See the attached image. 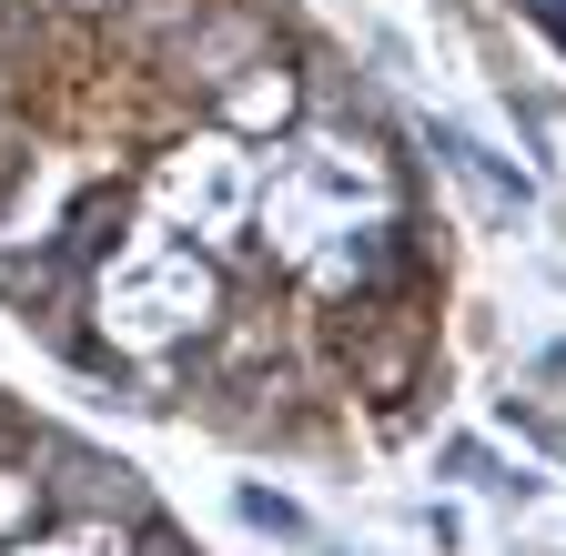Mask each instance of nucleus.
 <instances>
[{"label":"nucleus","instance_id":"1","mask_svg":"<svg viewBox=\"0 0 566 556\" xmlns=\"http://www.w3.org/2000/svg\"><path fill=\"white\" fill-rule=\"evenodd\" d=\"M436 223L283 0H0V304L92 385L253 445L436 395Z\"/></svg>","mask_w":566,"mask_h":556}]
</instances>
